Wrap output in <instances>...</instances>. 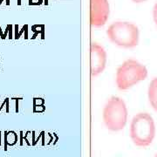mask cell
<instances>
[{
	"label": "cell",
	"mask_w": 157,
	"mask_h": 157,
	"mask_svg": "<svg viewBox=\"0 0 157 157\" xmlns=\"http://www.w3.org/2000/svg\"><path fill=\"white\" fill-rule=\"evenodd\" d=\"M110 13L108 0H90V24L100 28L106 25Z\"/></svg>",
	"instance_id": "obj_5"
},
{
	"label": "cell",
	"mask_w": 157,
	"mask_h": 157,
	"mask_svg": "<svg viewBox=\"0 0 157 157\" xmlns=\"http://www.w3.org/2000/svg\"><path fill=\"white\" fill-rule=\"evenodd\" d=\"M103 121L108 130L117 132L125 128L128 121V108L125 101L117 96H112L103 108Z\"/></svg>",
	"instance_id": "obj_3"
},
{
	"label": "cell",
	"mask_w": 157,
	"mask_h": 157,
	"mask_svg": "<svg viewBox=\"0 0 157 157\" xmlns=\"http://www.w3.org/2000/svg\"><path fill=\"white\" fill-rule=\"evenodd\" d=\"M27 30H28V25H24L23 26L22 30L20 31V32H17V30L15 29V39H17L20 38V36H21V34L25 32V33H27Z\"/></svg>",
	"instance_id": "obj_10"
},
{
	"label": "cell",
	"mask_w": 157,
	"mask_h": 157,
	"mask_svg": "<svg viewBox=\"0 0 157 157\" xmlns=\"http://www.w3.org/2000/svg\"><path fill=\"white\" fill-rule=\"evenodd\" d=\"M9 26V39H12V25H8Z\"/></svg>",
	"instance_id": "obj_13"
},
{
	"label": "cell",
	"mask_w": 157,
	"mask_h": 157,
	"mask_svg": "<svg viewBox=\"0 0 157 157\" xmlns=\"http://www.w3.org/2000/svg\"><path fill=\"white\" fill-rule=\"evenodd\" d=\"M5 149H7V146H14L17 141V135L13 131H6L4 135Z\"/></svg>",
	"instance_id": "obj_8"
},
{
	"label": "cell",
	"mask_w": 157,
	"mask_h": 157,
	"mask_svg": "<svg viewBox=\"0 0 157 157\" xmlns=\"http://www.w3.org/2000/svg\"><path fill=\"white\" fill-rule=\"evenodd\" d=\"M0 144H1V132H0Z\"/></svg>",
	"instance_id": "obj_16"
},
{
	"label": "cell",
	"mask_w": 157,
	"mask_h": 157,
	"mask_svg": "<svg viewBox=\"0 0 157 157\" xmlns=\"http://www.w3.org/2000/svg\"><path fill=\"white\" fill-rule=\"evenodd\" d=\"M107 52L100 44L93 42L90 45V73L93 77L101 74L106 68Z\"/></svg>",
	"instance_id": "obj_6"
},
{
	"label": "cell",
	"mask_w": 157,
	"mask_h": 157,
	"mask_svg": "<svg viewBox=\"0 0 157 157\" xmlns=\"http://www.w3.org/2000/svg\"><path fill=\"white\" fill-rule=\"evenodd\" d=\"M153 18H154V21L155 23V25H157V3L155 4L154 8H153Z\"/></svg>",
	"instance_id": "obj_11"
},
{
	"label": "cell",
	"mask_w": 157,
	"mask_h": 157,
	"mask_svg": "<svg viewBox=\"0 0 157 157\" xmlns=\"http://www.w3.org/2000/svg\"><path fill=\"white\" fill-rule=\"evenodd\" d=\"M134 3H136V4H140V3H143V2H146L147 0H132Z\"/></svg>",
	"instance_id": "obj_14"
},
{
	"label": "cell",
	"mask_w": 157,
	"mask_h": 157,
	"mask_svg": "<svg viewBox=\"0 0 157 157\" xmlns=\"http://www.w3.org/2000/svg\"><path fill=\"white\" fill-rule=\"evenodd\" d=\"M147 69L139 61L134 59H127L118 67L115 82L120 90H128L146 79Z\"/></svg>",
	"instance_id": "obj_2"
},
{
	"label": "cell",
	"mask_w": 157,
	"mask_h": 157,
	"mask_svg": "<svg viewBox=\"0 0 157 157\" xmlns=\"http://www.w3.org/2000/svg\"><path fill=\"white\" fill-rule=\"evenodd\" d=\"M45 5H47V0H45Z\"/></svg>",
	"instance_id": "obj_17"
},
{
	"label": "cell",
	"mask_w": 157,
	"mask_h": 157,
	"mask_svg": "<svg viewBox=\"0 0 157 157\" xmlns=\"http://www.w3.org/2000/svg\"><path fill=\"white\" fill-rule=\"evenodd\" d=\"M107 35L113 44L123 48H133L139 44L138 27L129 22L113 23L107 30Z\"/></svg>",
	"instance_id": "obj_4"
},
{
	"label": "cell",
	"mask_w": 157,
	"mask_h": 157,
	"mask_svg": "<svg viewBox=\"0 0 157 157\" xmlns=\"http://www.w3.org/2000/svg\"><path fill=\"white\" fill-rule=\"evenodd\" d=\"M3 1H4V0H0V5L3 3ZM6 5H7V6H10V0H6Z\"/></svg>",
	"instance_id": "obj_15"
},
{
	"label": "cell",
	"mask_w": 157,
	"mask_h": 157,
	"mask_svg": "<svg viewBox=\"0 0 157 157\" xmlns=\"http://www.w3.org/2000/svg\"><path fill=\"white\" fill-rule=\"evenodd\" d=\"M42 0H29V5L30 6H33V5H41L42 4Z\"/></svg>",
	"instance_id": "obj_12"
},
{
	"label": "cell",
	"mask_w": 157,
	"mask_h": 157,
	"mask_svg": "<svg viewBox=\"0 0 157 157\" xmlns=\"http://www.w3.org/2000/svg\"><path fill=\"white\" fill-rule=\"evenodd\" d=\"M32 30L35 33V34L33 35V39H35L36 36L39 33L41 34L42 39L45 38V37H44V36H45V25H33V26L32 27Z\"/></svg>",
	"instance_id": "obj_9"
},
{
	"label": "cell",
	"mask_w": 157,
	"mask_h": 157,
	"mask_svg": "<svg viewBox=\"0 0 157 157\" xmlns=\"http://www.w3.org/2000/svg\"><path fill=\"white\" fill-rule=\"evenodd\" d=\"M155 157H157V154H156V155H155Z\"/></svg>",
	"instance_id": "obj_18"
},
{
	"label": "cell",
	"mask_w": 157,
	"mask_h": 157,
	"mask_svg": "<svg viewBox=\"0 0 157 157\" xmlns=\"http://www.w3.org/2000/svg\"><path fill=\"white\" fill-rule=\"evenodd\" d=\"M130 137L137 147L149 146L155 137V124L147 113H139L132 119L130 124Z\"/></svg>",
	"instance_id": "obj_1"
},
{
	"label": "cell",
	"mask_w": 157,
	"mask_h": 157,
	"mask_svg": "<svg viewBox=\"0 0 157 157\" xmlns=\"http://www.w3.org/2000/svg\"><path fill=\"white\" fill-rule=\"evenodd\" d=\"M147 95L151 107L157 112V77L153 78L148 86Z\"/></svg>",
	"instance_id": "obj_7"
}]
</instances>
